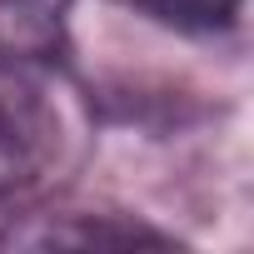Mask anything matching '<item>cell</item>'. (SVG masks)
Listing matches in <instances>:
<instances>
[{
  "label": "cell",
  "mask_w": 254,
  "mask_h": 254,
  "mask_svg": "<svg viewBox=\"0 0 254 254\" xmlns=\"http://www.w3.org/2000/svg\"><path fill=\"white\" fill-rule=\"evenodd\" d=\"M60 155V105L50 65L0 55V199L35 190Z\"/></svg>",
  "instance_id": "obj_1"
},
{
  "label": "cell",
  "mask_w": 254,
  "mask_h": 254,
  "mask_svg": "<svg viewBox=\"0 0 254 254\" xmlns=\"http://www.w3.org/2000/svg\"><path fill=\"white\" fill-rule=\"evenodd\" d=\"M115 5H130L135 15H150V20H160L170 30L204 35V30H219V25L234 20L239 0H115Z\"/></svg>",
  "instance_id": "obj_3"
},
{
  "label": "cell",
  "mask_w": 254,
  "mask_h": 254,
  "mask_svg": "<svg viewBox=\"0 0 254 254\" xmlns=\"http://www.w3.org/2000/svg\"><path fill=\"white\" fill-rule=\"evenodd\" d=\"M70 0H0V55L55 65L65 55Z\"/></svg>",
  "instance_id": "obj_2"
},
{
  "label": "cell",
  "mask_w": 254,
  "mask_h": 254,
  "mask_svg": "<svg viewBox=\"0 0 254 254\" xmlns=\"http://www.w3.org/2000/svg\"><path fill=\"white\" fill-rule=\"evenodd\" d=\"M0 244H165L160 234L140 229V224H50V229H10L0 234Z\"/></svg>",
  "instance_id": "obj_4"
}]
</instances>
